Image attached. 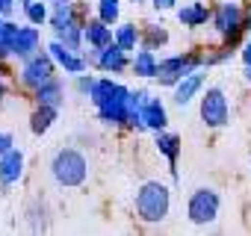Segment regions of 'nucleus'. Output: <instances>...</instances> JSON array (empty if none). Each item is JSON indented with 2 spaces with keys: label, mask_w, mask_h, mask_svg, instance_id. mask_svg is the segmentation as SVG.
<instances>
[{
  "label": "nucleus",
  "mask_w": 251,
  "mask_h": 236,
  "mask_svg": "<svg viewBox=\"0 0 251 236\" xmlns=\"http://www.w3.org/2000/svg\"><path fill=\"white\" fill-rule=\"evenodd\" d=\"M6 97H9V86H6V80H3V77H0V109H3Z\"/></svg>",
  "instance_id": "obj_31"
},
{
  "label": "nucleus",
  "mask_w": 251,
  "mask_h": 236,
  "mask_svg": "<svg viewBox=\"0 0 251 236\" xmlns=\"http://www.w3.org/2000/svg\"><path fill=\"white\" fill-rule=\"evenodd\" d=\"M59 118V106H50V103H39L36 109H33V115H30V130L36 133V136H45L50 127H53V121Z\"/></svg>",
  "instance_id": "obj_19"
},
{
  "label": "nucleus",
  "mask_w": 251,
  "mask_h": 236,
  "mask_svg": "<svg viewBox=\"0 0 251 236\" xmlns=\"http://www.w3.org/2000/svg\"><path fill=\"white\" fill-rule=\"evenodd\" d=\"M56 39H59V42H65V45H68V47H74V50H80V47L86 45V42H83V27H80V24H77V27H68V30H59V33H56Z\"/></svg>",
  "instance_id": "obj_26"
},
{
  "label": "nucleus",
  "mask_w": 251,
  "mask_h": 236,
  "mask_svg": "<svg viewBox=\"0 0 251 236\" xmlns=\"http://www.w3.org/2000/svg\"><path fill=\"white\" fill-rule=\"evenodd\" d=\"M151 3H154V9L166 12V9H175L177 6V0H151Z\"/></svg>",
  "instance_id": "obj_30"
},
{
  "label": "nucleus",
  "mask_w": 251,
  "mask_h": 236,
  "mask_svg": "<svg viewBox=\"0 0 251 236\" xmlns=\"http://www.w3.org/2000/svg\"><path fill=\"white\" fill-rule=\"evenodd\" d=\"M219 210H222V195L213 186H198L186 201V218L198 227L213 224L219 218Z\"/></svg>",
  "instance_id": "obj_4"
},
{
  "label": "nucleus",
  "mask_w": 251,
  "mask_h": 236,
  "mask_svg": "<svg viewBox=\"0 0 251 236\" xmlns=\"http://www.w3.org/2000/svg\"><path fill=\"white\" fill-rule=\"evenodd\" d=\"M83 42H86L92 50H100V47H106V45L115 42V30H112V24H106V21H100V18L86 21V24H83Z\"/></svg>",
  "instance_id": "obj_12"
},
{
  "label": "nucleus",
  "mask_w": 251,
  "mask_h": 236,
  "mask_svg": "<svg viewBox=\"0 0 251 236\" xmlns=\"http://www.w3.org/2000/svg\"><path fill=\"white\" fill-rule=\"evenodd\" d=\"M15 3H18V0H0V15H3V18L12 15L15 12Z\"/></svg>",
  "instance_id": "obj_29"
},
{
  "label": "nucleus",
  "mask_w": 251,
  "mask_h": 236,
  "mask_svg": "<svg viewBox=\"0 0 251 236\" xmlns=\"http://www.w3.org/2000/svg\"><path fill=\"white\" fill-rule=\"evenodd\" d=\"M39 47H42V33H39V27H36V24H33V27H18L15 45H12V56L27 59V56H33V53H39Z\"/></svg>",
  "instance_id": "obj_13"
},
{
  "label": "nucleus",
  "mask_w": 251,
  "mask_h": 236,
  "mask_svg": "<svg viewBox=\"0 0 251 236\" xmlns=\"http://www.w3.org/2000/svg\"><path fill=\"white\" fill-rule=\"evenodd\" d=\"M210 18H213V12L207 9V3H201V0H192V3H186V6L177 12V21H180L183 27H189V30L204 27Z\"/></svg>",
  "instance_id": "obj_17"
},
{
  "label": "nucleus",
  "mask_w": 251,
  "mask_h": 236,
  "mask_svg": "<svg viewBox=\"0 0 251 236\" xmlns=\"http://www.w3.org/2000/svg\"><path fill=\"white\" fill-rule=\"evenodd\" d=\"M213 27H216V33L225 39V45L227 47H233L236 42H239V36H242V21H245V9L239 6V3H233V0H225V3H219L216 6V12H213Z\"/></svg>",
  "instance_id": "obj_6"
},
{
  "label": "nucleus",
  "mask_w": 251,
  "mask_h": 236,
  "mask_svg": "<svg viewBox=\"0 0 251 236\" xmlns=\"http://www.w3.org/2000/svg\"><path fill=\"white\" fill-rule=\"evenodd\" d=\"M157 68H160L157 53L148 50V47H139L136 56H133V62H130V71H133L136 77H157Z\"/></svg>",
  "instance_id": "obj_21"
},
{
  "label": "nucleus",
  "mask_w": 251,
  "mask_h": 236,
  "mask_svg": "<svg viewBox=\"0 0 251 236\" xmlns=\"http://www.w3.org/2000/svg\"><path fill=\"white\" fill-rule=\"evenodd\" d=\"M95 80H98V77H92V74H86V71H83V74H77V77H74V86H77V92H80V94H89V92L95 89Z\"/></svg>",
  "instance_id": "obj_27"
},
{
  "label": "nucleus",
  "mask_w": 251,
  "mask_h": 236,
  "mask_svg": "<svg viewBox=\"0 0 251 236\" xmlns=\"http://www.w3.org/2000/svg\"><path fill=\"white\" fill-rule=\"evenodd\" d=\"M198 112H201V121L210 130H219L230 121V103L222 86H210L207 92H201L198 97Z\"/></svg>",
  "instance_id": "obj_5"
},
{
  "label": "nucleus",
  "mask_w": 251,
  "mask_h": 236,
  "mask_svg": "<svg viewBox=\"0 0 251 236\" xmlns=\"http://www.w3.org/2000/svg\"><path fill=\"white\" fill-rule=\"evenodd\" d=\"M166 45H169V30H166L163 24H148V27L142 30V47L160 50V47H166Z\"/></svg>",
  "instance_id": "obj_23"
},
{
  "label": "nucleus",
  "mask_w": 251,
  "mask_h": 236,
  "mask_svg": "<svg viewBox=\"0 0 251 236\" xmlns=\"http://www.w3.org/2000/svg\"><path fill=\"white\" fill-rule=\"evenodd\" d=\"M154 145H157V151L169 160V168H172V177H177V157H180V136L177 133H169V130H157V136H154Z\"/></svg>",
  "instance_id": "obj_15"
},
{
  "label": "nucleus",
  "mask_w": 251,
  "mask_h": 236,
  "mask_svg": "<svg viewBox=\"0 0 251 236\" xmlns=\"http://www.w3.org/2000/svg\"><path fill=\"white\" fill-rule=\"evenodd\" d=\"M121 15V0H98V18L106 24H115Z\"/></svg>",
  "instance_id": "obj_25"
},
{
  "label": "nucleus",
  "mask_w": 251,
  "mask_h": 236,
  "mask_svg": "<svg viewBox=\"0 0 251 236\" xmlns=\"http://www.w3.org/2000/svg\"><path fill=\"white\" fill-rule=\"evenodd\" d=\"M24 15H27L30 24L42 27V24H48V18H50V6L45 3V0H27V3H24Z\"/></svg>",
  "instance_id": "obj_24"
},
{
  "label": "nucleus",
  "mask_w": 251,
  "mask_h": 236,
  "mask_svg": "<svg viewBox=\"0 0 251 236\" xmlns=\"http://www.w3.org/2000/svg\"><path fill=\"white\" fill-rule=\"evenodd\" d=\"M92 65L103 74H121L124 68H130V59H127V50L118 42H112L100 50H92Z\"/></svg>",
  "instance_id": "obj_9"
},
{
  "label": "nucleus",
  "mask_w": 251,
  "mask_h": 236,
  "mask_svg": "<svg viewBox=\"0 0 251 236\" xmlns=\"http://www.w3.org/2000/svg\"><path fill=\"white\" fill-rule=\"evenodd\" d=\"M130 3H142V0H130Z\"/></svg>",
  "instance_id": "obj_37"
},
{
  "label": "nucleus",
  "mask_w": 251,
  "mask_h": 236,
  "mask_svg": "<svg viewBox=\"0 0 251 236\" xmlns=\"http://www.w3.org/2000/svg\"><path fill=\"white\" fill-rule=\"evenodd\" d=\"M21 3H27V0H21Z\"/></svg>",
  "instance_id": "obj_38"
},
{
  "label": "nucleus",
  "mask_w": 251,
  "mask_h": 236,
  "mask_svg": "<svg viewBox=\"0 0 251 236\" xmlns=\"http://www.w3.org/2000/svg\"><path fill=\"white\" fill-rule=\"evenodd\" d=\"M245 80H248V86H251V65H245Z\"/></svg>",
  "instance_id": "obj_35"
},
{
  "label": "nucleus",
  "mask_w": 251,
  "mask_h": 236,
  "mask_svg": "<svg viewBox=\"0 0 251 236\" xmlns=\"http://www.w3.org/2000/svg\"><path fill=\"white\" fill-rule=\"evenodd\" d=\"M33 97H36V103H50V106H62V100H65V86H62V80H56V77H50L48 83H42L36 92H33Z\"/></svg>",
  "instance_id": "obj_20"
},
{
  "label": "nucleus",
  "mask_w": 251,
  "mask_h": 236,
  "mask_svg": "<svg viewBox=\"0 0 251 236\" xmlns=\"http://www.w3.org/2000/svg\"><path fill=\"white\" fill-rule=\"evenodd\" d=\"M24 151L9 148L6 154H0V186H15L24 177Z\"/></svg>",
  "instance_id": "obj_11"
},
{
  "label": "nucleus",
  "mask_w": 251,
  "mask_h": 236,
  "mask_svg": "<svg viewBox=\"0 0 251 236\" xmlns=\"http://www.w3.org/2000/svg\"><path fill=\"white\" fill-rule=\"evenodd\" d=\"M9 148H15V139H12V133H0V154H6Z\"/></svg>",
  "instance_id": "obj_28"
},
{
  "label": "nucleus",
  "mask_w": 251,
  "mask_h": 236,
  "mask_svg": "<svg viewBox=\"0 0 251 236\" xmlns=\"http://www.w3.org/2000/svg\"><path fill=\"white\" fill-rule=\"evenodd\" d=\"M172 210V192L160 180H148L136 189V215L145 224H160L169 218Z\"/></svg>",
  "instance_id": "obj_2"
},
{
  "label": "nucleus",
  "mask_w": 251,
  "mask_h": 236,
  "mask_svg": "<svg viewBox=\"0 0 251 236\" xmlns=\"http://www.w3.org/2000/svg\"><path fill=\"white\" fill-rule=\"evenodd\" d=\"M115 42L130 53L142 45V30H136V24H118L115 27Z\"/></svg>",
  "instance_id": "obj_22"
},
{
  "label": "nucleus",
  "mask_w": 251,
  "mask_h": 236,
  "mask_svg": "<svg viewBox=\"0 0 251 236\" xmlns=\"http://www.w3.org/2000/svg\"><path fill=\"white\" fill-rule=\"evenodd\" d=\"M204 68V53H175V56H166L160 59V68H157V83L160 86H177L183 77L195 74Z\"/></svg>",
  "instance_id": "obj_3"
},
{
  "label": "nucleus",
  "mask_w": 251,
  "mask_h": 236,
  "mask_svg": "<svg viewBox=\"0 0 251 236\" xmlns=\"http://www.w3.org/2000/svg\"><path fill=\"white\" fill-rule=\"evenodd\" d=\"M139 115H142V124H145V130H166L169 127V109H166V103L160 100V97H151L142 109H139Z\"/></svg>",
  "instance_id": "obj_14"
},
{
  "label": "nucleus",
  "mask_w": 251,
  "mask_h": 236,
  "mask_svg": "<svg viewBox=\"0 0 251 236\" xmlns=\"http://www.w3.org/2000/svg\"><path fill=\"white\" fill-rule=\"evenodd\" d=\"M6 74H9V68H6V62H3V59H0V77H6Z\"/></svg>",
  "instance_id": "obj_34"
},
{
  "label": "nucleus",
  "mask_w": 251,
  "mask_h": 236,
  "mask_svg": "<svg viewBox=\"0 0 251 236\" xmlns=\"http://www.w3.org/2000/svg\"><path fill=\"white\" fill-rule=\"evenodd\" d=\"M242 27H245V30H251V3L245 6V21H242Z\"/></svg>",
  "instance_id": "obj_33"
},
{
  "label": "nucleus",
  "mask_w": 251,
  "mask_h": 236,
  "mask_svg": "<svg viewBox=\"0 0 251 236\" xmlns=\"http://www.w3.org/2000/svg\"><path fill=\"white\" fill-rule=\"evenodd\" d=\"M98 109V118L103 124H112V127H127V118H130V89L127 86H115V92L95 106Z\"/></svg>",
  "instance_id": "obj_8"
},
{
  "label": "nucleus",
  "mask_w": 251,
  "mask_h": 236,
  "mask_svg": "<svg viewBox=\"0 0 251 236\" xmlns=\"http://www.w3.org/2000/svg\"><path fill=\"white\" fill-rule=\"evenodd\" d=\"M201 89H204V71H195V74L183 77L175 86V103L177 106H186L189 100H195V94H201Z\"/></svg>",
  "instance_id": "obj_18"
},
{
  "label": "nucleus",
  "mask_w": 251,
  "mask_h": 236,
  "mask_svg": "<svg viewBox=\"0 0 251 236\" xmlns=\"http://www.w3.org/2000/svg\"><path fill=\"white\" fill-rule=\"evenodd\" d=\"M50 177L62 186V189H77L86 183L89 177V160L83 151L77 148H59L50 157Z\"/></svg>",
  "instance_id": "obj_1"
},
{
  "label": "nucleus",
  "mask_w": 251,
  "mask_h": 236,
  "mask_svg": "<svg viewBox=\"0 0 251 236\" xmlns=\"http://www.w3.org/2000/svg\"><path fill=\"white\" fill-rule=\"evenodd\" d=\"M50 3H74V0H50Z\"/></svg>",
  "instance_id": "obj_36"
},
{
  "label": "nucleus",
  "mask_w": 251,
  "mask_h": 236,
  "mask_svg": "<svg viewBox=\"0 0 251 236\" xmlns=\"http://www.w3.org/2000/svg\"><path fill=\"white\" fill-rule=\"evenodd\" d=\"M48 53L56 59V65L65 71V74H71V77H77V74H83V71H89V59L86 56H80L74 47H68L65 42H59V39H53L50 45H48Z\"/></svg>",
  "instance_id": "obj_10"
},
{
  "label": "nucleus",
  "mask_w": 251,
  "mask_h": 236,
  "mask_svg": "<svg viewBox=\"0 0 251 236\" xmlns=\"http://www.w3.org/2000/svg\"><path fill=\"white\" fill-rule=\"evenodd\" d=\"M53 9H50V18H48V24H50V30L53 33H59V30H68V27H83L86 21H80V15H77V9L71 6V3H50Z\"/></svg>",
  "instance_id": "obj_16"
},
{
  "label": "nucleus",
  "mask_w": 251,
  "mask_h": 236,
  "mask_svg": "<svg viewBox=\"0 0 251 236\" xmlns=\"http://www.w3.org/2000/svg\"><path fill=\"white\" fill-rule=\"evenodd\" d=\"M53 71H56V59H53L48 50H39V53L21 59L18 77H21V86H24V89H33V92H36L42 83H48V80L53 77Z\"/></svg>",
  "instance_id": "obj_7"
},
{
  "label": "nucleus",
  "mask_w": 251,
  "mask_h": 236,
  "mask_svg": "<svg viewBox=\"0 0 251 236\" xmlns=\"http://www.w3.org/2000/svg\"><path fill=\"white\" fill-rule=\"evenodd\" d=\"M239 56H242V62H245V65H251V42H245V45H242Z\"/></svg>",
  "instance_id": "obj_32"
}]
</instances>
